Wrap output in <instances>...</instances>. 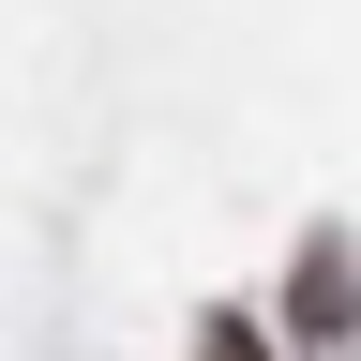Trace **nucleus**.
<instances>
[{
	"label": "nucleus",
	"instance_id": "nucleus-1",
	"mask_svg": "<svg viewBox=\"0 0 361 361\" xmlns=\"http://www.w3.org/2000/svg\"><path fill=\"white\" fill-rule=\"evenodd\" d=\"M301 331H346V256H301Z\"/></svg>",
	"mask_w": 361,
	"mask_h": 361
},
{
	"label": "nucleus",
	"instance_id": "nucleus-2",
	"mask_svg": "<svg viewBox=\"0 0 361 361\" xmlns=\"http://www.w3.org/2000/svg\"><path fill=\"white\" fill-rule=\"evenodd\" d=\"M196 361H271V346H256V316H211V331H196Z\"/></svg>",
	"mask_w": 361,
	"mask_h": 361
}]
</instances>
